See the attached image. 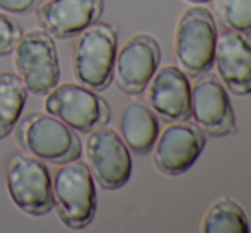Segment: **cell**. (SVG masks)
<instances>
[{"instance_id":"1","label":"cell","mask_w":251,"mask_h":233,"mask_svg":"<svg viewBox=\"0 0 251 233\" xmlns=\"http://www.w3.org/2000/svg\"><path fill=\"white\" fill-rule=\"evenodd\" d=\"M16 141L31 156L53 165L79 160L82 154L75 130L43 112H31L16 123Z\"/></svg>"},{"instance_id":"2","label":"cell","mask_w":251,"mask_h":233,"mask_svg":"<svg viewBox=\"0 0 251 233\" xmlns=\"http://www.w3.org/2000/svg\"><path fill=\"white\" fill-rule=\"evenodd\" d=\"M53 207L67 228L82 230L98 209L96 183L89 167L79 160L58 165L51 180Z\"/></svg>"},{"instance_id":"3","label":"cell","mask_w":251,"mask_h":233,"mask_svg":"<svg viewBox=\"0 0 251 233\" xmlns=\"http://www.w3.org/2000/svg\"><path fill=\"white\" fill-rule=\"evenodd\" d=\"M116 29L96 21L80 31L74 43L72 69L77 83L93 91H104L113 79L116 57Z\"/></svg>"},{"instance_id":"4","label":"cell","mask_w":251,"mask_h":233,"mask_svg":"<svg viewBox=\"0 0 251 233\" xmlns=\"http://www.w3.org/2000/svg\"><path fill=\"white\" fill-rule=\"evenodd\" d=\"M217 36V24L210 10L200 3L183 10L175 29V54L183 72L199 77L212 69Z\"/></svg>"},{"instance_id":"5","label":"cell","mask_w":251,"mask_h":233,"mask_svg":"<svg viewBox=\"0 0 251 233\" xmlns=\"http://www.w3.org/2000/svg\"><path fill=\"white\" fill-rule=\"evenodd\" d=\"M14 65L27 93L36 96L48 94L60 81L58 52L53 38L43 29L21 36L14 48Z\"/></svg>"},{"instance_id":"6","label":"cell","mask_w":251,"mask_h":233,"mask_svg":"<svg viewBox=\"0 0 251 233\" xmlns=\"http://www.w3.org/2000/svg\"><path fill=\"white\" fill-rule=\"evenodd\" d=\"M7 190L23 213L43 216L53 209L51 178L43 161L29 154H10L5 168Z\"/></svg>"},{"instance_id":"7","label":"cell","mask_w":251,"mask_h":233,"mask_svg":"<svg viewBox=\"0 0 251 233\" xmlns=\"http://www.w3.org/2000/svg\"><path fill=\"white\" fill-rule=\"evenodd\" d=\"M45 110L80 132L106 125L111 116L108 103L82 84H56L47 94Z\"/></svg>"},{"instance_id":"8","label":"cell","mask_w":251,"mask_h":233,"mask_svg":"<svg viewBox=\"0 0 251 233\" xmlns=\"http://www.w3.org/2000/svg\"><path fill=\"white\" fill-rule=\"evenodd\" d=\"M86 158L91 174L102 189H120L130 180L132 156L116 130L106 125L91 130L86 141Z\"/></svg>"},{"instance_id":"9","label":"cell","mask_w":251,"mask_h":233,"mask_svg":"<svg viewBox=\"0 0 251 233\" xmlns=\"http://www.w3.org/2000/svg\"><path fill=\"white\" fill-rule=\"evenodd\" d=\"M205 147V132L195 122H171L157 136L152 161L161 174L176 176L188 172Z\"/></svg>"},{"instance_id":"10","label":"cell","mask_w":251,"mask_h":233,"mask_svg":"<svg viewBox=\"0 0 251 233\" xmlns=\"http://www.w3.org/2000/svg\"><path fill=\"white\" fill-rule=\"evenodd\" d=\"M190 116L212 137H226L236 132V116L227 89L217 77L208 74L199 76L192 86Z\"/></svg>"},{"instance_id":"11","label":"cell","mask_w":251,"mask_h":233,"mask_svg":"<svg viewBox=\"0 0 251 233\" xmlns=\"http://www.w3.org/2000/svg\"><path fill=\"white\" fill-rule=\"evenodd\" d=\"M161 48L155 38L140 33L132 36L116 54L113 77L126 94H142L154 72L159 69Z\"/></svg>"},{"instance_id":"12","label":"cell","mask_w":251,"mask_h":233,"mask_svg":"<svg viewBox=\"0 0 251 233\" xmlns=\"http://www.w3.org/2000/svg\"><path fill=\"white\" fill-rule=\"evenodd\" d=\"M147 103L166 122H181L190 116L192 84L186 74L175 65L157 69L147 84Z\"/></svg>"},{"instance_id":"13","label":"cell","mask_w":251,"mask_h":233,"mask_svg":"<svg viewBox=\"0 0 251 233\" xmlns=\"http://www.w3.org/2000/svg\"><path fill=\"white\" fill-rule=\"evenodd\" d=\"M214 63L229 93L236 96L251 94V41L246 34L231 29L219 33Z\"/></svg>"},{"instance_id":"14","label":"cell","mask_w":251,"mask_h":233,"mask_svg":"<svg viewBox=\"0 0 251 233\" xmlns=\"http://www.w3.org/2000/svg\"><path fill=\"white\" fill-rule=\"evenodd\" d=\"M102 7V0H48L36 7V23L56 38L77 36L100 21Z\"/></svg>"},{"instance_id":"15","label":"cell","mask_w":251,"mask_h":233,"mask_svg":"<svg viewBox=\"0 0 251 233\" xmlns=\"http://www.w3.org/2000/svg\"><path fill=\"white\" fill-rule=\"evenodd\" d=\"M120 136L132 153H151L159 136V120L142 101H128L120 115Z\"/></svg>"},{"instance_id":"16","label":"cell","mask_w":251,"mask_h":233,"mask_svg":"<svg viewBox=\"0 0 251 233\" xmlns=\"http://www.w3.org/2000/svg\"><path fill=\"white\" fill-rule=\"evenodd\" d=\"M201 233H248L250 223L245 209L231 197L217 199L200 223Z\"/></svg>"},{"instance_id":"17","label":"cell","mask_w":251,"mask_h":233,"mask_svg":"<svg viewBox=\"0 0 251 233\" xmlns=\"http://www.w3.org/2000/svg\"><path fill=\"white\" fill-rule=\"evenodd\" d=\"M27 100V89L17 74H0V139L14 130Z\"/></svg>"},{"instance_id":"18","label":"cell","mask_w":251,"mask_h":233,"mask_svg":"<svg viewBox=\"0 0 251 233\" xmlns=\"http://www.w3.org/2000/svg\"><path fill=\"white\" fill-rule=\"evenodd\" d=\"M212 10L226 29L251 34V0H212Z\"/></svg>"},{"instance_id":"19","label":"cell","mask_w":251,"mask_h":233,"mask_svg":"<svg viewBox=\"0 0 251 233\" xmlns=\"http://www.w3.org/2000/svg\"><path fill=\"white\" fill-rule=\"evenodd\" d=\"M21 36H23V29L19 24L9 16L0 14V57L12 54Z\"/></svg>"},{"instance_id":"20","label":"cell","mask_w":251,"mask_h":233,"mask_svg":"<svg viewBox=\"0 0 251 233\" xmlns=\"http://www.w3.org/2000/svg\"><path fill=\"white\" fill-rule=\"evenodd\" d=\"M43 0H0V10L9 14H27L36 10Z\"/></svg>"},{"instance_id":"21","label":"cell","mask_w":251,"mask_h":233,"mask_svg":"<svg viewBox=\"0 0 251 233\" xmlns=\"http://www.w3.org/2000/svg\"><path fill=\"white\" fill-rule=\"evenodd\" d=\"M186 2H190V3H207V2H212V0H186Z\"/></svg>"}]
</instances>
